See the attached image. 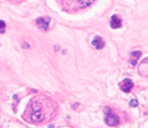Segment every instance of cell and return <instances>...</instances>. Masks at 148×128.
I'll return each instance as SVG.
<instances>
[{"instance_id": "obj_1", "label": "cell", "mask_w": 148, "mask_h": 128, "mask_svg": "<svg viewBox=\"0 0 148 128\" xmlns=\"http://www.w3.org/2000/svg\"><path fill=\"white\" fill-rule=\"evenodd\" d=\"M56 110V104L50 98L38 96L29 104L25 115L30 122L37 124L48 122L54 116Z\"/></svg>"}, {"instance_id": "obj_2", "label": "cell", "mask_w": 148, "mask_h": 128, "mask_svg": "<svg viewBox=\"0 0 148 128\" xmlns=\"http://www.w3.org/2000/svg\"><path fill=\"white\" fill-rule=\"evenodd\" d=\"M104 111L105 113V122L107 125L116 126L119 123V117H118V115L111 112V109L109 107H105Z\"/></svg>"}, {"instance_id": "obj_3", "label": "cell", "mask_w": 148, "mask_h": 128, "mask_svg": "<svg viewBox=\"0 0 148 128\" xmlns=\"http://www.w3.org/2000/svg\"><path fill=\"white\" fill-rule=\"evenodd\" d=\"M51 21V18L49 17H41L36 19V24L39 28L46 31L49 28V25Z\"/></svg>"}, {"instance_id": "obj_4", "label": "cell", "mask_w": 148, "mask_h": 128, "mask_svg": "<svg viewBox=\"0 0 148 128\" xmlns=\"http://www.w3.org/2000/svg\"><path fill=\"white\" fill-rule=\"evenodd\" d=\"M119 86H120V88L122 91H124L125 93H129L133 88L134 84L130 79H125L120 83Z\"/></svg>"}, {"instance_id": "obj_5", "label": "cell", "mask_w": 148, "mask_h": 128, "mask_svg": "<svg viewBox=\"0 0 148 128\" xmlns=\"http://www.w3.org/2000/svg\"><path fill=\"white\" fill-rule=\"evenodd\" d=\"M139 72L141 75L144 77H147L148 75V62L147 58H145L144 61L141 62V64L139 65Z\"/></svg>"}, {"instance_id": "obj_6", "label": "cell", "mask_w": 148, "mask_h": 128, "mask_svg": "<svg viewBox=\"0 0 148 128\" xmlns=\"http://www.w3.org/2000/svg\"><path fill=\"white\" fill-rule=\"evenodd\" d=\"M110 26L114 29L119 28L121 26V20L119 17L118 15H114L111 17V20H110Z\"/></svg>"}, {"instance_id": "obj_7", "label": "cell", "mask_w": 148, "mask_h": 128, "mask_svg": "<svg viewBox=\"0 0 148 128\" xmlns=\"http://www.w3.org/2000/svg\"><path fill=\"white\" fill-rule=\"evenodd\" d=\"M92 44L97 49H100L104 46L105 43L102 38L99 37V36H95L92 41Z\"/></svg>"}, {"instance_id": "obj_8", "label": "cell", "mask_w": 148, "mask_h": 128, "mask_svg": "<svg viewBox=\"0 0 148 128\" xmlns=\"http://www.w3.org/2000/svg\"><path fill=\"white\" fill-rule=\"evenodd\" d=\"M130 54H131L132 57H133V58H134V59H132L131 62H131V64H132V65L134 66V65L136 64V63H137V59L140 57L142 53H141V52H139V51H134V52H132Z\"/></svg>"}, {"instance_id": "obj_9", "label": "cell", "mask_w": 148, "mask_h": 128, "mask_svg": "<svg viewBox=\"0 0 148 128\" xmlns=\"http://www.w3.org/2000/svg\"><path fill=\"white\" fill-rule=\"evenodd\" d=\"M95 0H78V4L80 7H86L90 5Z\"/></svg>"}, {"instance_id": "obj_10", "label": "cell", "mask_w": 148, "mask_h": 128, "mask_svg": "<svg viewBox=\"0 0 148 128\" xmlns=\"http://www.w3.org/2000/svg\"><path fill=\"white\" fill-rule=\"evenodd\" d=\"M5 22L3 20H0V33H4L5 32Z\"/></svg>"}, {"instance_id": "obj_11", "label": "cell", "mask_w": 148, "mask_h": 128, "mask_svg": "<svg viewBox=\"0 0 148 128\" xmlns=\"http://www.w3.org/2000/svg\"><path fill=\"white\" fill-rule=\"evenodd\" d=\"M129 105L132 107H137V105H138V101H137L136 99H133V100H132V101H130Z\"/></svg>"}]
</instances>
